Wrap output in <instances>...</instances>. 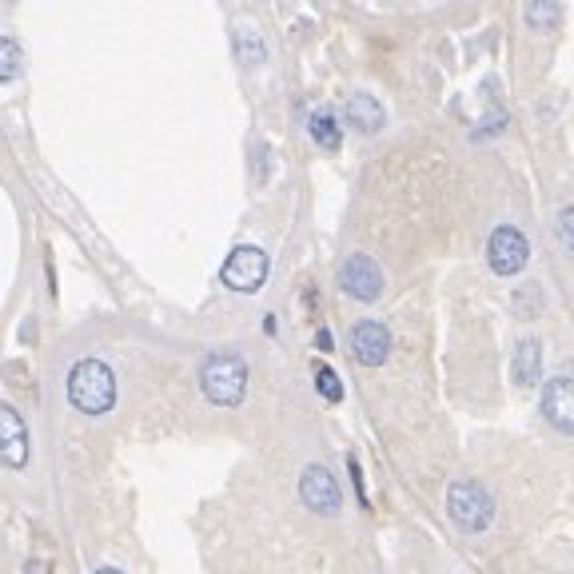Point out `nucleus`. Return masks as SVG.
<instances>
[{
	"instance_id": "f257e3e1",
	"label": "nucleus",
	"mask_w": 574,
	"mask_h": 574,
	"mask_svg": "<svg viewBox=\"0 0 574 574\" xmlns=\"http://www.w3.org/2000/svg\"><path fill=\"white\" fill-rule=\"evenodd\" d=\"M68 399L84 415H104L116 403V379L104 359H80L68 375Z\"/></svg>"
},
{
	"instance_id": "f03ea898",
	"label": "nucleus",
	"mask_w": 574,
	"mask_h": 574,
	"mask_svg": "<svg viewBox=\"0 0 574 574\" xmlns=\"http://www.w3.org/2000/svg\"><path fill=\"white\" fill-rule=\"evenodd\" d=\"M200 387L204 395L216 403V407H236L244 399V387H248V367L240 355L232 351H216L204 359L200 367Z\"/></svg>"
},
{
	"instance_id": "7ed1b4c3",
	"label": "nucleus",
	"mask_w": 574,
	"mask_h": 574,
	"mask_svg": "<svg viewBox=\"0 0 574 574\" xmlns=\"http://www.w3.org/2000/svg\"><path fill=\"white\" fill-rule=\"evenodd\" d=\"M447 515L459 531H487L495 519V499L487 487L463 479V483H451L447 491Z\"/></svg>"
},
{
	"instance_id": "20e7f679",
	"label": "nucleus",
	"mask_w": 574,
	"mask_h": 574,
	"mask_svg": "<svg viewBox=\"0 0 574 574\" xmlns=\"http://www.w3.org/2000/svg\"><path fill=\"white\" fill-rule=\"evenodd\" d=\"M487 260H491V272H495V276H515V272L527 268L531 244H527V236H523L519 228L503 224V228H495L491 240H487Z\"/></svg>"
},
{
	"instance_id": "39448f33",
	"label": "nucleus",
	"mask_w": 574,
	"mask_h": 574,
	"mask_svg": "<svg viewBox=\"0 0 574 574\" xmlns=\"http://www.w3.org/2000/svg\"><path fill=\"white\" fill-rule=\"evenodd\" d=\"M268 268H272L268 256H264L260 248L244 244V248H236V252L228 256V264H224V284L232 287V291H240V295H252V291L264 287Z\"/></svg>"
},
{
	"instance_id": "423d86ee",
	"label": "nucleus",
	"mask_w": 574,
	"mask_h": 574,
	"mask_svg": "<svg viewBox=\"0 0 574 574\" xmlns=\"http://www.w3.org/2000/svg\"><path fill=\"white\" fill-rule=\"evenodd\" d=\"M299 495H303V503H307L315 515H339V507H343L339 483H335V475H331L323 463L303 467V475H299Z\"/></svg>"
},
{
	"instance_id": "0eeeda50",
	"label": "nucleus",
	"mask_w": 574,
	"mask_h": 574,
	"mask_svg": "<svg viewBox=\"0 0 574 574\" xmlns=\"http://www.w3.org/2000/svg\"><path fill=\"white\" fill-rule=\"evenodd\" d=\"M339 284H343L347 295L371 303V299H379V291H383V272H379V264L367 260V256H347L343 268H339Z\"/></svg>"
},
{
	"instance_id": "6e6552de",
	"label": "nucleus",
	"mask_w": 574,
	"mask_h": 574,
	"mask_svg": "<svg viewBox=\"0 0 574 574\" xmlns=\"http://www.w3.org/2000/svg\"><path fill=\"white\" fill-rule=\"evenodd\" d=\"M351 355H355L363 367L387 363V355H391V335H387V327H383L379 319L355 323V327H351Z\"/></svg>"
},
{
	"instance_id": "1a4fd4ad",
	"label": "nucleus",
	"mask_w": 574,
	"mask_h": 574,
	"mask_svg": "<svg viewBox=\"0 0 574 574\" xmlns=\"http://www.w3.org/2000/svg\"><path fill=\"white\" fill-rule=\"evenodd\" d=\"M543 415H547L551 427L574 435V379L571 375H559V379L547 383V391H543Z\"/></svg>"
},
{
	"instance_id": "9d476101",
	"label": "nucleus",
	"mask_w": 574,
	"mask_h": 574,
	"mask_svg": "<svg viewBox=\"0 0 574 574\" xmlns=\"http://www.w3.org/2000/svg\"><path fill=\"white\" fill-rule=\"evenodd\" d=\"M0 435H4V463L8 467H24V459H28V431H24V419L12 407H0Z\"/></svg>"
},
{
	"instance_id": "9b49d317",
	"label": "nucleus",
	"mask_w": 574,
	"mask_h": 574,
	"mask_svg": "<svg viewBox=\"0 0 574 574\" xmlns=\"http://www.w3.org/2000/svg\"><path fill=\"white\" fill-rule=\"evenodd\" d=\"M511 375L519 387H535L539 375H543V343L535 335H527L519 347H515V363H511Z\"/></svg>"
},
{
	"instance_id": "f8f14e48",
	"label": "nucleus",
	"mask_w": 574,
	"mask_h": 574,
	"mask_svg": "<svg viewBox=\"0 0 574 574\" xmlns=\"http://www.w3.org/2000/svg\"><path fill=\"white\" fill-rule=\"evenodd\" d=\"M347 120L355 124V132H379L383 128V108H379V100L375 96H367V92H355V96H347Z\"/></svg>"
},
{
	"instance_id": "ddd939ff",
	"label": "nucleus",
	"mask_w": 574,
	"mask_h": 574,
	"mask_svg": "<svg viewBox=\"0 0 574 574\" xmlns=\"http://www.w3.org/2000/svg\"><path fill=\"white\" fill-rule=\"evenodd\" d=\"M307 132H311V140H315L323 152H335V148H339V124H335V116H331L327 108H315V112L307 116Z\"/></svg>"
},
{
	"instance_id": "4468645a",
	"label": "nucleus",
	"mask_w": 574,
	"mask_h": 574,
	"mask_svg": "<svg viewBox=\"0 0 574 574\" xmlns=\"http://www.w3.org/2000/svg\"><path fill=\"white\" fill-rule=\"evenodd\" d=\"M236 52H240V64H244V68H260V64H264V44H260L252 32H240V36H236Z\"/></svg>"
},
{
	"instance_id": "2eb2a0df",
	"label": "nucleus",
	"mask_w": 574,
	"mask_h": 574,
	"mask_svg": "<svg viewBox=\"0 0 574 574\" xmlns=\"http://www.w3.org/2000/svg\"><path fill=\"white\" fill-rule=\"evenodd\" d=\"M315 387H319V395L327 399V403H339L343 399V387H339V375L331 371V367H315Z\"/></svg>"
},
{
	"instance_id": "dca6fc26",
	"label": "nucleus",
	"mask_w": 574,
	"mask_h": 574,
	"mask_svg": "<svg viewBox=\"0 0 574 574\" xmlns=\"http://www.w3.org/2000/svg\"><path fill=\"white\" fill-rule=\"evenodd\" d=\"M0 72L4 76H16L20 72V48H16V40H4V48H0Z\"/></svg>"
},
{
	"instance_id": "f3484780",
	"label": "nucleus",
	"mask_w": 574,
	"mask_h": 574,
	"mask_svg": "<svg viewBox=\"0 0 574 574\" xmlns=\"http://www.w3.org/2000/svg\"><path fill=\"white\" fill-rule=\"evenodd\" d=\"M527 20H531V24H555V20H559V4H551V8L527 4Z\"/></svg>"
},
{
	"instance_id": "a211bd4d",
	"label": "nucleus",
	"mask_w": 574,
	"mask_h": 574,
	"mask_svg": "<svg viewBox=\"0 0 574 574\" xmlns=\"http://www.w3.org/2000/svg\"><path fill=\"white\" fill-rule=\"evenodd\" d=\"M559 240L574 252V208H563V212H559Z\"/></svg>"
},
{
	"instance_id": "6ab92c4d",
	"label": "nucleus",
	"mask_w": 574,
	"mask_h": 574,
	"mask_svg": "<svg viewBox=\"0 0 574 574\" xmlns=\"http://www.w3.org/2000/svg\"><path fill=\"white\" fill-rule=\"evenodd\" d=\"M96 574H120V571H116V567H100Z\"/></svg>"
}]
</instances>
